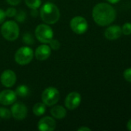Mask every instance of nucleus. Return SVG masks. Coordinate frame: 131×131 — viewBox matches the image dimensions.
Listing matches in <instances>:
<instances>
[{
	"mask_svg": "<svg viewBox=\"0 0 131 131\" xmlns=\"http://www.w3.org/2000/svg\"><path fill=\"white\" fill-rule=\"evenodd\" d=\"M92 16L94 21L100 26L110 25L116 18V11L108 3H98L92 11Z\"/></svg>",
	"mask_w": 131,
	"mask_h": 131,
	"instance_id": "f257e3e1",
	"label": "nucleus"
},
{
	"mask_svg": "<svg viewBox=\"0 0 131 131\" xmlns=\"http://www.w3.org/2000/svg\"><path fill=\"white\" fill-rule=\"evenodd\" d=\"M39 14L42 20L48 25L56 23L60 18V12L58 7L55 4L49 2L42 6Z\"/></svg>",
	"mask_w": 131,
	"mask_h": 131,
	"instance_id": "f03ea898",
	"label": "nucleus"
},
{
	"mask_svg": "<svg viewBox=\"0 0 131 131\" xmlns=\"http://www.w3.org/2000/svg\"><path fill=\"white\" fill-rule=\"evenodd\" d=\"M1 34L7 41H15L19 35V27L14 21H6L1 27Z\"/></svg>",
	"mask_w": 131,
	"mask_h": 131,
	"instance_id": "7ed1b4c3",
	"label": "nucleus"
},
{
	"mask_svg": "<svg viewBox=\"0 0 131 131\" xmlns=\"http://www.w3.org/2000/svg\"><path fill=\"white\" fill-rule=\"evenodd\" d=\"M33 51L29 46L19 48L15 54V61L19 65L29 64L33 58Z\"/></svg>",
	"mask_w": 131,
	"mask_h": 131,
	"instance_id": "20e7f679",
	"label": "nucleus"
},
{
	"mask_svg": "<svg viewBox=\"0 0 131 131\" xmlns=\"http://www.w3.org/2000/svg\"><path fill=\"white\" fill-rule=\"evenodd\" d=\"M35 35L39 41L43 44H49L53 38V31L48 25L40 24L36 28Z\"/></svg>",
	"mask_w": 131,
	"mask_h": 131,
	"instance_id": "39448f33",
	"label": "nucleus"
},
{
	"mask_svg": "<svg viewBox=\"0 0 131 131\" xmlns=\"http://www.w3.org/2000/svg\"><path fill=\"white\" fill-rule=\"evenodd\" d=\"M60 98V94L57 88L49 87L42 93V101L46 106L52 107L56 104Z\"/></svg>",
	"mask_w": 131,
	"mask_h": 131,
	"instance_id": "423d86ee",
	"label": "nucleus"
},
{
	"mask_svg": "<svg viewBox=\"0 0 131 131\" xmlns=\"http://www.w3.org/2000/svg\"><path fill=\"white\" fill-rule=\"evenodd\" d=\"M70 28L72 31L77 35L84 34L88 29V22L82 16H76L70 21Z\"/></svg>",
	"mask_w": 131,
	"mask_h": 131,
	"instance_id": "0eeeda50",
	"label": "nucleus"
},
{
	"mask_svg": "<svg viewBox=\"0 0 131 131\" xmlns=\"http://www.w3.org/2000/svg\"><path fill=\"white\" fill-rule=\"evenodd\" d=\"M81 95L76 91H73L69 93L65 99V107L69 110L76 109L81 103Z\"/></svg>",
	"mask_w": 131,
	"mask_h": 131,
	"instance_id": "6e6552de",
	"label": "nucleus"
},
{
	"mask_svg": "<svg viewBox=\"0 0 131 131\" xmlns=\"http://www.w3.org/2000/svg\"><path fill=\"white\" fill-rule=\"evenodd\" d=\"M12 116L17 121L24 120L28 114L27 107L22 103H15L11 107Z\"/></svg>",
	"mask_w": 131,
	"mask_h": 131,
	"instance_id": "1a4fd4ad",
	"label": "nucleus"
},
{
	"mask_svg": "<svg viewBox=\"0 0 131 131\" xmlns=\"http://www.w3.org/2000/svg\"><path fill=\"white\" fill-rule=\"evenodd\" d=\"M0 81L4 87L12 88L16 82V74L10 69L5 70L0 76Z\"/></svg>",
	"mask_w": 131,
	"mask_h": 131,
	"instance_id": "9d476101",
	"label": "nucleus"
},
{
	"mask_svg": "<svg viewBox=\"0 0 131 131\" xmlns=\"http://www.w3.org/2000/svg\"><path fill=\"white\" fill-rule=\"evenodd\" d=\"M16 100L17 94L15 91L6 89L0 92V104L3 106L12 105L16 101Z\"/></svg>",
	"mask_w": 131,
	"mask_h": 131,
	"instance_id": "9b49d317",
	"label": "nucleus"
},
{
	"mask_svg": "<svg viewBox=\"0 0 131 131\" xmlns=\"http://www.w3.org/2000/svg\"><path fill=\"white\" fill-rule=\"evenodd\" d=\"M56 127V121L51 117H44L38 122V129L41 131H53Z\"/></svg>",
	"mask_w": 131,
	"mask_h": 131,
	"instance_id": "f8f14e48",
	"label": "nucleus"
},
{
	"mask_svg": "<svg viewBox=\"0 0 131 131\" xmlns=\"http://www.w3.org/2000/svg\"><path fill=\"white\" fill-rule=\"evenodd\" d=\"M34 54L37 60L45 61L49 58L51 54V48L49 45H47L46 44L41 45L38 48H36Z\"/></svg>",
	"mask_w": 131,
	"mask_h": 131,
	"instance_id": "ddd939ff",
	"label": "nucleus"
},
{
	"mask_svg": "<svg viewBox=\"0 0 131 131\" xmlns=\"http://www.w3.org/2000/svg\"><path fill=\"white\" fill-rule=\"evenodd\" d=\"M121 35H122V30L120 26L119 25L109 26L104 32V35L106 38L110 41L118 39L121 36Z\"/></svg>",
	"mask_w": 131,
	"mask_h": 131,
	"instance_id": "4468645a",
	"label": "nucleus"
},
{
	"mask_svg": "<svg viewBox=\"0 0 131 131\" xmlns=\"http://www.w3.org/2000/svg\"><path fill=\"white\" fill-rule=\"evenodd\" d=\"M50 112L53 117L57 120H62L66 116V110L61 105H53Z\"/></svg>",
	"mask_w": 131,
	"mask_h": 131,
	"instance_id": "2eb2a0df",
	"label": "nucleus"
},
{
	"mask_svg": "<svg viewBox=\"0 0 131 131\" xmlns=\"http://www.w3.org/2000/svg\"><path fill=\"white\" fill-rule=\"evenodd\" d=\"M46 105L43 103H36L32 107V112L36 116H42L46 112Z\"/></svg>",
	"mask_w": 131,
	"mask_h": 131,
	"instance_id": "dca6fc26",
	"label": "nucleus"
},
{
	"mask_svg": "<svg viewBox=\"0 0 131 131\" xmlns=\"http://www.w3.org/2000/svg\"><path fill=\"white\" fill-rule=\"evenodd\" d=\"M15 93H16L17 96H19L22 97H25L29 94V89L26 85L22 84V85H19V87H17V88L15 90Z\"/></svg>",
	"mask_w": 131,
	"mask_h": 131,
	"instance_id": "f3484780",
	"label": "nucleus"
},
{
	"mask_svg": "<svg viewBox=\"0 0 131 131\" xmlns=\"http://www.w3.org/2000/svg\"><path fill=\"white\" fill-rule=\"evenodd\" d=\"M25 5L31 9H36L38 8L42 3L41 0H25Z\"/></svg>",
	"mask_w": 131,
	"mask_h": 131,
	"instance_id": "a211bd4d",
	"label": "nucleus"
},
{
	"mask_svg": "<svg viewBox=\"0 0 131 131\" xmlns=\"http://www.w3.org/2000/svg\"><path fill=\"white\" fill-rule=\"evenodd\" d=\"M12 117L11 111L5 107H0V118L4 120H8Z\"/></svg>",
	"mask_w": 131,
	"mask_h": 131,
	"instance_id": "6ab92c4d",
	"label": "nucleus"
},
{
	"mask_svg": "<svg viewBox=\"0 0 131 131\" xmlns=\"http://www.w3.org/2000/svg\"><path fill=\"white\" fill-rule=\"evenodd\" d=\"M22 41H23L24 44H25V45H31L32 44H34L33 37H32V35L29 32H27V33H25V34L23 35Z\"/></svg>",
	"mask_w": 131,
	"mask_h": 131,
	"instance_id": "aec40b11",
	"label": "nucleus"
},
{
	"mask_svg": "<svg viewBox=\"0 0 131 131\" xmlns=\"http://www.w3.org/2000/svg\"><path fill=\"white\" fill-rule=\"evenodd\" d=\"M121 30H122V34H124L125 35H131V23H130V22L125 23L123 25Z\"/></svg>",
	"mask_w": 131,
	"mask_h": 131,
	"instance_id": "412c9836",
	"label": "nucleus"
},
{
	"mask_svg": "<svg viewBox=\"0 0 131 131\" xmlns=\"http://www.w3.org/2000/svg\"><path fill=\"white\" fill-rule=\"evenodd\" d=\"M49 44L50 48L53 49V50H58L60 48V43L57 39H53V38Z\"/></svg>",
	"mask_w": 131,
	"mask_h": 131,
	"instance_id": "4be33fe9",
	"label": "nucleus"
},
{
	"mask_svg": "<svg viewBox=\"0 0 131 131\" xmlns=\"http://www.w3.org/2000/svg\"><path fill=\"white\" fill-rule=\"evenodd\" d=\"M25 15H26V14H25V12H23V11H19V12L18 13H16V15H15L16 21H18L19 22H22V21L25 20V17H26Z\"/></svg>",
	"mask_w": 131,
	"mask_h": 131,
	"instance_id": "5701e85b",
	"label": "nucleus"
},
{
	"mask_svg": "<svg viewBox=\"0 0 131 131\" xmlns=\"http://www.w3.org/2000/svg\"><path fill=\"white\" fill-rule=\"evenodd\" d=\"M5 15L7 17H13L16 15L17 13V11L15 8H12V7H10V8H8L6 9V11L5 12Z\"/></svg>",
	"mask_w": 131,
	"mask_h": 131,
	"instance_id": "b1692460",
	"label": "nucleus"
},
{
	"mask_svg": "<svg viewBox=\"0 0 131 131\" xmlns=\"http://www.w3.org/2000/svg\"><path fill=\"white\" fill-rule=\"evenodd\" d=\"M124 77L125 78L126 81H127L128 82L131 83V68H127L124 71Z\"/></svg>",
	"mask_w": 131,
	"mask_h": 131,
	"instance_id": "393cba45",
	"label": "nucleus"
},
{
	"mask_svg": "<svg viewBox=\"0 0 131 131\" xmlns=\"http://www.w3.org/2000/svg\"><path fill=\"white\" fill-rule=\"evenodd\" d=\"M5 18H6V15H5V11H3L2 9L0 8V24L4 22Z\"/></svg>",
	"mask_w": 131,
	"mask_h": 131,
	"instance_id": "a878e982",
	"label": "nucleus"
},
{
	"mask_svg": "<svg viewBox=\"0 0 131 131\" xmlns=\"http://www.w3.org/2000/svg\"><path fill=\"white\" fill-rule=\"evenodd\" d=\"M6 1L11 5H17L21 2V0H6Z\"/></svg>",
	"mask_w": 131,
	"mask_h": 131,
	"instance_id": "bb28decb",
	"label": "nucleus"
},
{
	"mask_svg": "<svg viewBox=\"0 0 131 131\" xmlns=\"http://www.w3.org/2000/svg\"><path fill=\"white\" fill-rule=\"evenodd\" d=\"M77 130L78 131H90L91 130V129H90V128H89V127H80Z\"/></svg>",
	"mask_w": 131,
	"mask_h": 131,
	"instance_id": "cd10ccee",
	"label": "nucleus"
},
{
	"mask_svg": "<svg viewBox=\"0 0 131 131\" xmlns=\"http://www.w3.org/2000/svg\"><path fill=\"white\" fill-rule=\"evenodd\" d=\"M127 127L129 130L131 131V119H130V121L127 122Z\"/></svg>",
	"mask_w": 131,
	"mask_h": 131,
	"instance_id": "c85d7f7f",
	"label": "nucleus"
},
{
	"mask_svg": "<svg viewBox=\"0 0 131 131\" xmlns=\"http://www.w3.org/2000/svg\"><path fill=\"white\" fill-rule=\"evenodd\" d=\"M108 2H110V3H112V4H116V3H117V2H119L120 0H107Z\"/></svg>",
	"mask_w": 131,
	"mask_h": 131,
	"instance_id": "c756f323",
	"label": "nucleus"
}]
</instances>
